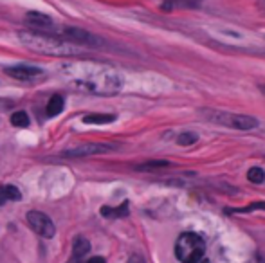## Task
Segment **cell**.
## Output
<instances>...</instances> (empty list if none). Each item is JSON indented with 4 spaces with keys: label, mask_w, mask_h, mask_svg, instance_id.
<instances>
[{
    "label": "cell",
    "mask_w": 265,
    "mask_h": 263,
    "mask_svg": "<svg viewBox=\"0 0 265 263\" xmlns=\"http://www.w3.org/2000/svg\"><path fill=\"white\" fill-rule=\"evenodd\" d=\"M254 209H265V202L251 204V206L244 207V209H235V213H249V211H254Z\"/></svg>",
    "instance_id": "20"
},
{
    "label": "cell",
    "mask_w": 265,
    "mask_h": 263,
    "mask_svg": "<svg viewBox=\"0 0 265 263\" xmlns=\"http://www.w3.org/2000/svg\"><path fill=\"white\" fill-rule=\"evenodd\" d=\"M87 263H105V258H101V256H94V258H90Z\"/></svg>",
    "instance_id": "23"
},
{
    "label": "cell",
    "mask_w": 265,
    "mask_h": 263,
    "mask_svg": "<svg viewBox=\"0 0 265 263\" xmlns=\"http://www.w3.org/2000/svg\"><path fill=\"white\" fill-rule=\"evenodd\" d=\"M116 150L114 144H106V143H83L80 146L72 150H67L61 155L69 157V159H76V157H92V155H100V153H108Z\"/></svg>",
    "instance_id": "7"
},
{
    "label": "cell",
    "mask_w": 265,
    "mask_h": 263,
    "mask_svg": "<svg viewBox=\"0 0 265 263\" xmlns=\"http://www.w3.org/2000/svg\"><path fill=\"white\" fill-rule=\"evenodd\" d=\"M202 0H166L164 7L171 9L173 6H183V7H197Z\"/></svg>",
    "instance_id": "18"
},
{
    "label": "cell",
    "mask_w": 265,
    "mask_h": 263,
    "mask_svg": "<svg viewBox=\"0 0 265 263\" xmlns=\"http://www.w3.org/2000/svg\"><path fill=\"white\" fill-rule=\"evenodd\" d=\"M197 263H209V260H204V258H202L201 262H197Z\"/></svg>",
    "instance_id": "24"
},
{
    "label": "cell",
    "mask_w": 265,
    "mask_h": 263,
    "mask_svg": "<svg viewBox=\"0 0 265 263\" xmlns=\"http://www.w3.org/2000/svg\"><path fill=\"white\" fill-rule=\"evenodd\" d=\"M6 74L11 76V78L17 79H31L35 76H40L41 71L38 67H31V65H15V67H7Z\"/></svg>",
    "instance_id": "9"
},
{
    "label": "cell",
    "mask_w": 265,
    "mask_h": 263,
    "mask_svg": "<svg viewBox=\"0 0 265 263\" xmlns=\"http://www.w3.org/2000/svg\"><path fill=\"white\" fill-rule=\"evenodd\" d=\"M197 141H199V135L193 133V132H184V133H181L177 137V143L181 144V146H189V144H195Z\"/></svg>",
    "instance_id": "19"
},
{
    "label": "cell",
    "mask_w": 265,
    "mask_h": 263,
    "mask_svg": "<svg viewBox=\"0 0 265 263\" xmlns=\"http://www.w3.org/2000/svg\"><path fill=\"white\" fill-rule=\"evenodd\" d=\"M18 38L22 45L31 49L33 53H40L45 56H74L82 51L53 33H41V31H20Z\"/></svg>",
    "instance_id": "2"
},
{
    "label": "cell",
    "mask_w": 265,
    "mask_h": 263,
    "mask_svg": "<svg viewBox=\"0 0 265 263\" xmlns=\"http://www.w3.org/2000/svg\"><path fill=\"white\" fill-rule=\"evenodd\" d=\"M11 125H15L17 128H25L29 126V115L25 114L24 110H18L11 115Z\"/></svg>",
    "instance_id": "16"
},
{
    "label": "cell",
    "mask_w": 265,
    "mask_h": 263,
    "mask_svg": "<svg viewBox=\"0 0 265 263\" xmlns=\"http://www.w3.org/2000/svg\"><path fill=\"white\" fill-rule=\"evenodd\" d=\"M116 115L114 114H88L83 117L85 125H106V123H114Z\"/></svg>",
    "instance_id": "12"
},
{
    "label": "cell",
    "mask_w": 265,
    "mask_h": 263,
    "mask_svg": "<svg viewBox=\"0 0 265 263\" xmlns=\"http://www.w3.org/2000/svg\"><path fill=\"white\" fill-rule=\"evenodd\" d=\"M201 115L204 119L215 123V125L227 126V128H233V130L249 132V130L258 128V119H256V117H251V115L222 112V110H215V108H202Z\"/></svg>",
    "instance_id": "3"
},
{
    "label": "cell",
    "mask_w": 265,
    "mask_h": 263,
    "mask_svg": "<svg viewBox=\"0 0 265 263\" xmlns=\"http://www.w3.org/2000/svg\"><path fill=\"white\" fill-rule=\"evenodd\" d=\"M88 251H90V242H88L87 238L80 236V238L74 240V244H72V252H74V256L82 258V256H85Z\"/></svg>",
    "instance_id": "14"
},
{
    "label": "cell",
    "mask_w": 265,
    "mask_h": 263,
    "mask_svg": "<svg viewBox=\"0 0 265 263\" xmlns=\"http://www.w3.org/2000/svg\"><path fill=\"white\" fill-rule=\"evenodd\" d=\"M128 263H146V262H144V258H143V256H139V254H134V256H130Z\"/></svg>",
    "instance_id": "21"
},
{
    "label": "cell",
    "mask_w": 265,
    "mask_h": 263,
    "mask_svg": "<svg viewBox=\"0 0 265 263\" xmlns=\"http://www.w3.org/2000/svg\"><path fill=\"white\" fill-rule=\"evenodd\" d=\"M13 108V101H4V99H0V110H9Z\"/></svg>",
    "instance_id": "22"
},
{
    "label": "cell",
    "mask_w": 265,
    "mask_h": 263,
    "mask_svg": "<svg viewBox=\"0 0 265 263\" xmlns=\"http://www.w3.org/2000/svg\"><path fill=\"white\" fill-rule=\"evenodd\" d=\"M100 213L105 216V218H124V216H128V202L124 200L119 207H108V206H103Z\"/></svg>",
    "instance_id": "11"
},
{
    "label": "cell",
    "mask_w": 265,
    "mask_h": 263,
    "mask_svg": "<svg viewBox=\"0 0 265 263\" xmlns=\"http://www.w3.org/2000/svg\"><path fill=\"white\" fill-rule=\"evenodd\" d=\"M63 76L71 87L88 94L98 96H114L123 87L119 72L110 65L98 61H71L61 65Z\"/></svg>",
    "instance_id": "1"
},
{
    "label": "cell",
    "mask_w": 265,
    "mask_h": 263,
    "mask_svg": "<svg viewBox=\"0 0 265 263\" xmlns=\"http://www.w3.org/2000/svg\"><path fill=\"white\" fill-rule=\"evenodd\" d=\"M171 162L168 161H148L143 162V164H137L136 169L137 171H159V169H164V168H170Z\"/></svg>",
    "instance_id": "13"
},
{
    "label": "cell",
    "mask_w": 265,
    "mask_h": 263,
    "mask_svg": "<svg viewBox=\"0 0 265 263\" xmlns=\"http://www.w3.org/2000/svg\"><path fill=\"white\" fill-rule=\"evenodd\" d=\"M24 22L27 27H33V29H38V31H45V33H51L54 29V24L53 20L47 17V15H43V13H36V11H31L25 15Z\"/></svg>",
    "instance_id": "8"
},
{
    "label": "cell",
    "mask_w": 265,
    "mask_h": 263,
    "mask_svg": "<svg viewBox=\"0 0 265 263\" xmlns=\"http://www.w3.org/2000/svg\"><path fill=\"white\" fill-rule=\"evenodd\" d=\"M247 180L253 184H262L265 180V171L262 168H251L247 171Z\"/></svg>",
    "instance_id": "17"
},
{
    "label": "cell",
    "mask_w": 265,
    "mask_h": 263,
    "mask_svg": "<svg viewBox=\"0 0 265 263\" xmlns=\"http://www.w3.org/2000/svg\"><path fill=\"white\" fill-rule=\"evenodd\" d=\"M22 198V193H20V189H18L17 186H0V206H4L6 202H9V200H20Z\"/></svg>",
    "instance_id": "10"
},
{
    "label": "cell",
    "mask_w": 265,
    "mask_h": 263,
    "mask_svg": "<svg viewBox=\"0 0 265 263\" xmlns=\"http://www.w3.org/2000/svg\"><path fill=\"white\" fill-rule=\"evenodd\" d=\"M63 97L61 96H53L51 99H49V103H47V115L49 117H54V115H58L61 110H63Z\"/></svg>",
    "instance_id": "15"
},
{
    "label": "cell",
    "mask_w": 265,
    "mask_h": 263,
    "mask_svg": "<svg viewBox=\"0 0 265 263\" xmlns=\"http://www.w3.org/2000/svg\"><path fill=\"white\" fill-rule=\"evenodd\" d=\"M58 35L60 38L71 42L72 45H76V43L88 45V47H101V45H103V40H101V38H98V36L88 33V31L82 29V27H60Z\"/></svg>",
    "instance_id": "5"
},
{
    "label": "cell",
    "mask_w": 265,
    "mask_h": 263,
    "mask_svg": "<svg viewBox=\"0 0 265 263\" xmlns=\"http://www.w3.org/2000/svg\"><path fill=\"white\" fill-rule=\"evenodd\" d=\"M206 244L201 234L183 233L175 244V256L181 263H197L204 258Z\"/></svg>",
    "instance_id": "4"
},
{
    "label": "cell",
    "mask_w": 265,
    "mask_h": 263,
    "mask_svg": "<svg viewBox=\"0 0 265 263\" xmlns=\"http://www.w3.org/2000/svg\"><path fill=\"white\" fill-rule=\"evenodd\" d=\"M25 218H27L29 227L33 229L38 236H41V238L49 240V238H53L54 233H56L53 220H51L45 213H40V211H29Z\"/></svg>",
    "instance_id": "6"
}]
</instances>
